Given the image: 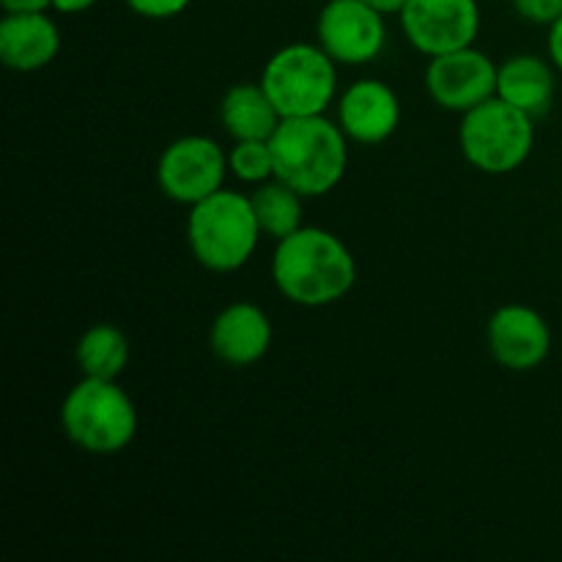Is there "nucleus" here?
<instances>
[{
  "mask_svg": "<svg viewBox=\"0 0 562 562\" xmlns=\"http://www.w3.org/2000/svg\"><path fill=\"white\" fill-rule=\"evenodd\" d=\"M272 280L294 305L327 307L355 289L357 261L335 234L302 225L274 247Z\"/></svg>",
  "mask_w": 562,
  "mask_h": 562,
  "instance_id": "f257e3e1",
  "label": "nucleus"
},
{
  "mask_svg": "<svg viewBox=\"0 0 562 562\" xmlns=\"http://www.w3.org/2000/svg\"><path fill=\"white\" fill-rule=\"evenodd\" d=\"M274 176L305 198H322L344 181L349 137L327 115L283 119L269 137Z\"/></svg>",
  "mask_w": 562,
  "mask_h": 562,
  "instance_id": "f03ea898",
  "label": "nucleus"
},
{
  "mask_svg": "<svg viewBox=\"0 0 562 562\" xmlns=\"http://www.w3.org/2000/svg\"><path fill=\"white\" fill-rule=\"evenodd\" d=\"M263 236L250 195L234 190H217L190 206L187 217V245L192 258L209 272H236L256 252Z\"/></svg>",
  "mask_w": 562,
  "mask_h": 562,
  "instance_id": "7ed1b4c3",
  "label": "nucleus"
},
{
  "mask_svg": "<svg viewBox=\"0 0 562 562\" xmlns=\"http://www.w3.org/2000/svg\"><path fill=\"white\" fill-rule=\"evenodd\" d=\"M60 428L75 448L115 456L135 439L137 409L115 382L82 376L60 404Z\"/></svg>",
  "mask_w": 562,
  "mask_h": 562,
  "instance_id": "20e7f679",
  "label": "nucleus"
},
{
  "mask_svg": "<svg viewBox=\"0 0 562 562\" xmlns=\"http://www.w3.org/2000/svg\"><path fill=\"white\" fill-rule=\"evenodd\" d=\"M459 146L467 162L481 173H514L530 159L536 146V124L525 110L492 97L461 115Z\"/></svg>",
  "mask_w": 562,
  "mask_h": 562,
  "instance_id": "39448f33",
  "label": "nucleus"
},
{
  "mask_svg": "<svg viewBox=\"0 0 562 562\" xmlns=\"http://www.w3.org/2000/svg\"><path fill=\"white\" fill-rule=\"evenodd\" d=\"M261 86L283 119L324 115L338 93V64L322 44H289L267 60Z\"/></svg>",
  "mask_w": 562,
  "mask_h": 562,
  "instance_id": "423d86ee",
  "label": "nucleus"
},
{
  "mask_svg": "<svg viewBox=\"0 0 562 562\" xmlns=\"http://www.w3.org/2000/svg\"><path fill=\"white\" fill-rule=\"evenodd\" d=\"M228 173V154L206 135H187L168 143L157 162L159 190L184 206H195L223 190Z\"/></svg>",
  "mask_w": 562,
  "mask_h": 562,
  "instance_id": "0eeeda50",
  "label": "nucleus"
},
{
  "mask_svg": "<svg viewBox=\"0 0 562 562\" xmlns=\"http://www.w3.org/2000/svg\"><path fill=\"white\" fill-rule=\"evenodd\" d=\"M316 36L335 64L366 66L382 55L387 25L366 0H329L318 14Z\"/></svg>",
  "mask_w": 562,
  "mask_h": 562,
  "instance_id": "6e6552de",
  "label": "nucleus"
},
{
  "mask_svg": "<svg viewBox=\"0 0 562 562\" xmlns=\"http://www.w3.org/2000/svg\"><path fill=\"white\" fill-rule=\"evenodd\" d=\"M398 16L406 42L428 58L472 47L481 31L477 0H409Z\"/></svg>",
  "mask_w": 562,
  "mask_h": 562,
  "instance_id": "1a4fd4ad",
  "label": "nucleus"
},
{
  "mask_svg": "<svg viewBox=\"0 0 562 562\" xmlns=\"http://www.w3.org/2000/svg\"><path fill=\"white\" fill-rule=\"evenodd\" d=\"M499 66L475 47L434 55L426 69V91L450 113H470L477 104L497 97Z\"/></svg>",
  "mask_w": 562,
  "mask_h": 562,
  "instance_id": "9d476101",
  "label": "nucleus"
},
{
  "mask_svg": "<svg viewBox=\"0 0 562 562\" xmlns=\"http://www.w3.org/2000/svg\"><path fill=\"white\" fill-rule=\"evenodd\" d=\"M488 351L505 371L527 373L547 362L552 351V329L547 318L527 305H503L486 324Z\"/></svg>",
  "mask_w": 562,
  "mask_h": 562,
  "instance_id": "9b49d317",
  "label": "nucleus"
},
{
  "mask_svg": "<svg viewBox=\"0 0 562 562\" xmlns=\"http://www.w3.org/2000/svg\"><path fill=\"white\" fill-rule=\"evenodd\" d=\"M338 124L349 140L362 146L390 140L401 124L398 93L382 80H357L340 97Z\"/></svg>",
  "mask_w": 562,
  "mask_h": 562,
  "instance_id": "f8f14e48",
  "label": "nucleus"
},
{
  "mask_svg": "<svg viewBox=\"0 0 562 562\" xmlns=\"http://www.w3.org/2000/svg\"><path fill=\"white\" fill-rule=\"evenodd\" d=\"M272 322L263 307L252 302H234L217 313L209 329V346L220 362L231 368H250L272 349Z\"/></svg>",
  "mask_w": 562,
  "mask_h": 562,
  "instance_id": "ddd939ff",
  "label": "nucleus"
},
{
  "mask_svg": "<svg viewBox=\"0 0 562 562\" xmlns=\"http://www.w3.org/2000/svg\"><path fill=\"white\" fill-rule=\"evenodd\" d=\"M60 49L58 25L44 11H14L0 20V60L14 71H36Z\"/></svg>",
  "mask_w": 562,
  "mask_h": 562,
  "instance_id": "4468645a",
  "label": "nucleus"
},
{
  "mask_svg": "<svg viewBox=\"0 0 562 562\" xmlns=\"http://www.w3.org/2000/svg\"><path fill=\"white\" fill-rule=\"evenodd\" d=\"M497 97L527 115H543L554 99V64L538 55H514L497 71Z\"/></svg>",
  "mask_w": 562,
  "mask_h": 562,
  "instance_id": "2eb2a0df",
  "label": "nucleus"
},
{
  "mask_svg": "<svg viewBox=\"0 0 562 562\" xmlns=\"http://www.w3.org/2000/svg\"><path fill=\"white\" fill-rule=\"evenodd\" d=\"M220 121L234 140H269L283 115L261 82H239L220 102Z\"/></svg>",
  "mask_w": 562,
  "mask_h": 562,
  "instance_id": "dca6fc26",
  "label": "nucleus"
},
{
  "mask_svg": "<svg viewBox=\"0 0 562 562\" xmlns=\"http://www.w3.org/2000/svg\"><path fill=\"white\" fill-rule=\"evenodd\" d=\"M75 357L82 376L115 382L130 366V340L113 324H97L77 340Z\"/></svg>",
  "mask_w": 562,
  "mask_h": 562,
  "instance_id": "f3484780",
  "label": "nucleus"
},
{
  "mask_svg": "<svg viewBox=\"0 0 562 562\" xmlns=\"http://www.w3.org/2000/svg\"><path fill=\"white\" fill-rule=\"evenodd\" d=\"M302 198L294 187H289L285 181H280L278 176L263 184L256 187V192L250 195L252 209H256L258 225L267 236H272L274 241L285 239L294 231L302 228Z\"/></svg>",
  "mask_w": 562,
  "mask_h": 562,
  "instance_id": "a211bd4d",
  "label": "nucleus"
},
{
  "mask_svg": "<svg viewBox=\"0 0 562 562\" xmlns=\"http://www.w3.org/2000/svg\"><path fill=\"white\" fill-rule=\"evenodd\" d=\"M228 170L245 184H263L274 179V154L269 140H234L228 154Z\"/></svg>",
  "mask_w": 562,
  "mask_h": 562,
  "instance_id": "6ab92c4d",
  "label": "nucleus"
},
{
  "mask_svg": "<svg viewBox=\"0 0 562 562\" xmlns=\"http://www.w3.org/2000/svg\"><path fill=\"white\" fill-rule=\"evenodd\" d=\"M516 14L532 25H554L562 16V0H510Z\"/></svg>",
  "mask_w": 562,
  "mask_h": 562,
  "instance_id": "aec40b11",
  "label": "nucleus"
},
{
  "mask_svg": "<svg viewBox=\"0 0 562 562\" xmlns=\"http://www.w3.org/2000/svg\"><path fill=\"white\" fill-rule=\"evenodd\" d=\"M124 3L146 20H170L179 16L192 0H124Z\"/></svg>",
  "mask_w": 562,
  "mask_h": 562,
  "instance_id": "412c9836",
  "label": "nucleus"
},
{
  "mask_svg": "<svg viewBox=\"0 0 562 562\" xmlns=\"http://www.w3.org/2000/svg\"><path fill=\"white\" fill-rule=\"evenodd\" d=\"M549 58H552L554 69L562 71V16L554 25H549Z\"/></svg>",
  "mask_w": 562,
  "mask_h": 562,
  "instance_id": "4be33fe9",
  "label": "nucleus"
},
{
  "mask_svg": "<svg viewBox=\"0 0 562 562\" xmlns=\"http://www.w3.org/2000/svg\"><path fill=\"white\" fill-rule=\"evenodd\" d=\"M0 5L5 9V14H14V11H47L53 9V0H0Z\"/></svg>",
  "mask_w": 562,
  "mask_h": 562,
  "instance_id": "5701e85b",
  "label": "nucleus"
},
{
  "mask_svg": "<svg viewBox=\"0 0 562 562\" xmlns=\"http://www.w3.org/2000/svg\"><path fill=\"white\" fill-rule=\"evenodd\" d=\"M97 0H53V9L60 14H82V11L93 9Z\"/></svg>",
  "mask_w": 562,
  "mask_h": 562,
  "instance_id": "b1692460",
  "label": "nucleus"
},
{
  "mask_svg": "<svg viewBox=\"0 0 562 562\" xmlns=\"http://www.w3.org/2000/svg\"><path fill=\"white\" fill-rule=\"evenodd\" d=\"M366 3H371L373 9L382 11L384 16H390V14H401V11H404V5L409 3V0H366Z\"/></svg>",
  "mask_w": 562,
  "mask_h": 562,
  "instance_id": "393cba45",
  "label": "nucleus"
}]
</instances>
